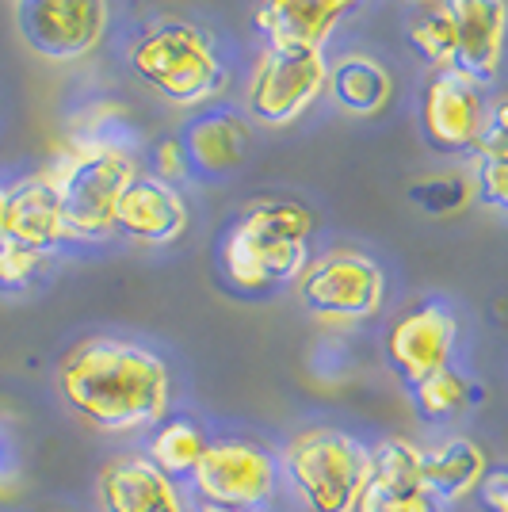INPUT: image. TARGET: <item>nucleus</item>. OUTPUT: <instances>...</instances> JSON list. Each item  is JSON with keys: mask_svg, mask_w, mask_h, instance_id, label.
I'll return each mask as SVG.
<instances>
[{"mask_svg": "<svg viewBox=\"0 0 508 512\" xmlns=\"http://www.w3.org/2000/svg\"><path fill=\"white\" fill-rule=\"evenodd\" d=\"M65 406L96 432H146L169 417L172 375L153 348L123 337H88L58 363Z\"/></svg>", "mask_w": 508, "mask_h": 512, "instance_id": "f257e3e1", "label": "nucleus"}, {"mask_svg": "<svg viewBox=\"0 0 508 512\" xmlns=\"http://www.w3.org/2000/svg\"><path fill=\"white\" fill-rule=\"evenodd\" d=\"M314 211L298 199H260L230 226L222 241V272L237 291L260 295L306 272Z\"/></svg>", "mask_w": 508, "mask_h": 512, "instance_id": "f03ea898", "label": "nucleus"}, {"mask_svg": "<svg viewBox=\"0 0 508 512\" xmlns=\"http://www.w3.org/2000/svg\"><path fill=\"white\" fill-rule=\"evenodd\" d=\"M130 69L172 107H207L230 85V65L211 31L191 20H157L130 43Z\"/></svg>", "mask_w": 508, "mask_h": 512, "instance_id": "7ed1b4c3", "label": "nucleus"}, {"mask_svg": "<svg viewBox=\"0 0 508 512\" xmlns=\"http://www.w3.org/2000/svg\"><path fill=\"white\" fill-rule=\"evenodd\" d=\"M138 153L123 138L92 130L50 165V180L62 195V214L69 241H100L115 234V207L127 184L138 176Z\"/></svg>", "mask_w": 508, "mask_h": 512, "instance_id": "20e7f679", "label": "nucleus"}, {"mask_svg": "<svg viewBox=\"0 0 508 512\" xmlns=\"http://www.w3.org/2000/svg\"><path fill=\"white\" fill-rule=\"evenodd\" d=\"M283 474L310 512H356L371 474V448L344 428H306L283 448Z\"/></svg>", "mask_w": 508, "mask_h": 512, "instance_id": "39448f33", "label": "nucleus"}, {"mask_svg": "<svg viewBox=\"0 0 508 512\" xmlns=\"http://www.w3.org/2000/svg\"><path fill=\"white\" fill-rule=\"evenodd\" d=\"M298 299L321 321L356 325L371 321L386 302V276L367 253L333 249L314 256L298 276Z\"/></svg>", "mask_w": 508, "mask_h": 512, "instance_id": "423d86ee", "label": "nucleus"}, {"mask_svg": "<svg viewBox=\"0 0 508 512\" xmlns=\"http://www.w3.org/2000/svg\"><path fill=\"white\" fill-rule=\"evenodd\" d=\"M329 88V62L325 50H268L256 58L249 85H245V111L260 127H291Z\"/></svg>", "mask_w": 508, "mask_h": 512, "instance_id": "0eeeda50", "label": "nucleus"}, {"mask_svg": "<svg viewBox=\"0 0 508 512\" xmlns=\"http://www.w3.org/2000/svg\"><path fill=\"white\" fill-rule=\"evenodd\" d=\"M279 467L272 451L253 440H211L191 474L195 501L260 512L276 497Z\"/></svg>", "mask_w": 508, "mask_h": 512, "instance_id": "6e6552de", "label": "nucleus"}, {"mask_svg": "<svg viewBox=\"0 0 508 512\" xmlns=\"http://www.w3.org/2000/svg\"><path fill=\"white\" fill-rule=\"evenodd\" d=\"M107 0H16V27L31 54L46 62H77L104 43Z\"/></svg>", "mask_w": 508, "mask_h": 512, "instance_id": "1a4fd4ad", "label": "nucleus"}, {"mask_svg": "<svg viewBox=\"0 0 508 512\" xmlns=\"http://www.w3.org/2000/svg\"><path fill=\"white\" fill-rule=\"evenodd\" d=\"M455 341H459L455 310L444 299H424L390 321V329H386V360L398 371V379L413 390L428 375L444 371L451 363Z\"/></svg>", "mask_w": 508, "mask_h": 512, "instance_id": "9d476101", "label": "nucleus"}, {"mask_svg": "<svg viewBox=\"0 0 508 512\" xmlns=\"http://www.w3.org/2000/svg\"><path fill=\"white\" fill-rule=\"evenodd\" d=\"M486 119V96L459 69H440L424 81L421 134L440 153H474Z\"/></svg>", "mask_w": 508, "mask_h": 512, "instance_id": "9b49d317", "label": "nucleus"}, {"mask_svg": "<svg viewBox=\"0 0 508 512\" xmlns=\"http://www.w3.org/2000/svg\"><path fill=\"white\" fill-rule=\"evenodd\" d=\"M455 27V69L493 85L508 54V0H440Z\"/></svg>", "mask_w": 508, "mask_h": 512, "instance_id": "f8f14e48", "label": "nucleus"}, {"mask_svg": "<svg viewBox=\"0 0 508 512\" xmlns=\"http://www.w3.org/2000/svg\"><path fill=\"white\" fill-rule=\"evenodd\" d=\"M356 512H444L421 482V444L386 436L371 448V474Z\"/></svg>", "mask_w": 508, "mask_h": 512, "instance_id": "ddd939ff", "label": "nucleus"}, {"mask_svg": "<svg viewBox=\"0 0 508 512\" xmlns=\"http://www.w3.org/2000/svg\"><path fill=\"white\" fill-rule=\"evenodd\" d=\"M191 211L176 184L138 172L119 195L115 207V234L130 237L138 245H172L188 234Z\"/></svg>", "mask_w": 508, "mask_h": 512, "instance_id": "4468645a", "label": "nucleus"}, {"mask_svg": "<svg viewBox=\"0 0 508 512\" xmlns=\"http://www.w3.org/2000/svg\"><path fill=\"white\" fill-rule=\"evenodd\" d=\"M4 237L43 256H50L58 245L69 241L62 195L54 188L50 172L23 176L20 184L4 188Z\"/></svg>", "mask_w": 508, "mask_h": 512, "instance_id": "2eb2a0df", "label": "nucleus"}, {"mask_svg": "<svg viewBox=\"0 0 508 512\" xmlns=\"http://www.w3.org/2000/svg\"><path fill=\"white\" fill-rule=\"evenodd\" d=\"M356 4L360 0H260L253 23L268 50H325Z\"/></svg>", "mask_w": 508, "mask_h": 512, "instance_id": "dca6fc26", "label": "nucleus"}, {"mask_svg": "<svg viewBox=\"0 0 508 512\" xmlns=\"http://www.w3.org/2000/svg\"><path fill=\"white\" fill-rule=\"evenodd\" d=\"M249 123L241 111L222 104L203 107L199 115H191L188 127L180 130V146L188 157V169L218 180V176H230L245 165V153H249Z\"/></svg>", "mask_w": 508, "mask_h": 512, "instance_id": "f3484780", "label": "nucleus"}, {"mask_svg": "<svg viewBox=\"0 0 508 512\" xmlns=\"http://www.w3.org/2000/svg\"><path fill=\"white\" fill-rule=\"evenodd\" d=\"M100 512H188L180 486L146 455H119L96 478Z\"/></svg>", "mask_w": 508, "mask_h": 512, "instance_id": "a211bd4d", "label": "nucleus"}, {"mask_svg": "<svg viewBox=\"0 0 508 512\" xmlns=\"http://www.w3.org/2000/svg\"><path fill=\"white\" fill-rule=\"evenodd\" d=\"M486 474V451L466 436H447L432 448H421V482L440 509H451L466 497H474L478 486L486 482Z\"/></svg>", "mask_w": 508, "mask_h": 512, "instance_id": "6ab92c4d", "label": "nucleus"}, {"mask_svg": "<svg viewBox=\"0 0 508 512\" xmlns=\"http://www.w3.org/2000/svg\"><path fill=\"white\" fill-rule=\"evenodd\" d=\"M329 100L356 119H371L394 96V77L390 69L371 58V54H340L337 62H329Z\"/></svg>", "mask_w": 508, "mask_h": 512, "instance_id": "aec40b11", "label": "nucleus"}, {"mask_svg": "<svg viewBox=\"0 0 508 512\" xmlns=\"http://www.w3.org/2000/svg\"><path fill=\"white\" fill-rule=\"evenodd\" d=\"M207 444H211V440L203 436V428L195 425L191 417H161L157 425L149 428L146 459L161 470L165 478H172V482L180 486V482H191V474L199 467Z\"/></svg>", "mask_w": 508, "mask_h": 512, "instance_id": "412c9836", "label": "nucleus"}, {"mask_svg": "<svg viewBox=\"0 0 508 512\" xmlns=\"http://www.w3.org/2000/svg\"><path fill=\"white\" fill-rule=\"evenodd\" d=\"M413 402H417L424 421H455L459 413L482 402V383L466 379L455 363H447L444 371H436L424 383L413 386Z\"/></svg>", "mask_w": 508, "mask_h": 512, "instance_id": "4be33fe9", "label": "nucleus"}, {"mask_svg": "<svg viewBox=\"0 0 508 512\" xmlns=\"http://www.w3.org/2000/svg\"><path fill=\"white\" fill-rule=\"evenodd\" d=\"M405 39L432 73L455 69V27L447 20L444 4H413L405 20Z\"/></svg>", "mask_w": 508, "mask_h": 512, "instance_id": "5701e85b", "label": "nucleus"}, {"mask_svg": "<svg viewBox=\"0 0 508 512\" xmlns=\"http://www.w3.org/2000/svg\"><path fill=\"white\" fill-rule=\"evenodd\" d=\"M46 256L35 253V249H23L16 241L0 237V295H16V291H27L35 276L43 272Z\"/></svg>", "mask_w": 508, "mask_h": 512, "instance_id": "b1692460", "label": "nucleus"}, {"mask_svg": "<svg viewBox=\"0 0 508 512\" xmlns=\"http://www.w3.org/2000/svg\"><path fill=\"white\" fill-rule=\"evenodd\" d=\"M409 195H413V203L417 207H424L428 214H451L459 211V207H466V199H470V184H466L463 176H428V180H421V184H413L409 188Z\"/></svg>", "mask_w": 508, "mask_h": 512, "instance_id": "393cba45", "label": "nucleus"}, {"mask_svg": "<svg viewBox=\"0 0 508 512\" xmlns=\"http://www.w3.org/2000/svg\"><path fill=\"white\" fill-rule=\"evenodd\" d=\"M474 188L486 207L508 214V153L474 157Z\"/></svg>", "mask_w": 508, "mask_h": 512, "instance_id": "a878e982", "label": "nucleus"}, {"mask_svg": "<svg viewBox=\"0 0 508 512\" xmlns=\"http://www.w3.org/2000/svg\"><path fill=\"white\" fill-rule=\"evenodd\" d=\"M23 482V440L8 417H0V497L16 493Z\"/></svg>", "mask_w": 508, "mask_h": 512, "instance_id": "bb28decb", "label": "nucleus"}, {"mask_svg": "<svg viewBox=\"0 0 508 512\" xmlns=\"http://www.w3.org/2000/svg\"><path fill=\"white\" fill-rule=\"evenodd\" d=\"M489 153H508V96H497L493 104H486L482 134L470 157H489Z\"/></svg>", "mask_w": 508, "mask_h": 512, "instance_id": "cd10ccee", "label": "nucleus"}, {"mask_svg": "<svg viewBox=\"0 0 508 512\" xmlns=\"http://www.w3.org/2000/svg\"><path fill=\"white\" fill-rule=\"evenodd\" d=\"M153 161H157V172H153V176H161V180H169V184L184 180V176L191 172L180 138H165V142L157 146V153H153Z\"/></svg>", "mask_w": 508, "mask_h": 512, "instance_id": "c85d7f7f", "label": "nucleus"}, {"mask_svg": "<svg viewBox=\"0 0 508 512\" xmlns=\"http://www.w3.org/2000/svg\"><path fill=\"white\" fill-rule=\"evenodd\" d=\"M478 501L486 512H508V467H489L486 482L478 486Z\"/></svg>", "mask_w": 508, "mask_h": 512, "instance_id": "c756f323", "label": "nucleus"}, {"mask_svg": "<svg viewBox=\"0 0 508 512\" xmlns=\"http://www.w3.org/2000/svg\"><path fill=\"white\" fill-rule=\"evenodd\" d=\"M188 512H245V509H226V505H207V501H195Z\"/></svg>", "mask_w": 508, "mask_h": 512, "instance_id": "7c9ffc66", "label": "nucleus"}, {"mask_svg": "<svg viewBox=\"0 0 508 512\" xmlns=\"http://www.w3.org/2000/svg\"><path fill=\"white\" fill-rule=\"evenodd\" d=\"M0 237H4V188H0Z\"/></svg>", "mask_w": 508, "mask_h": 512, "instance_id": "2f4dec72", "label": "nucleus"}, {"mask_svg": "<svg viewBox=\"0 0 508 512\" xmlns=\"http://www.w3.org/2000/svg\"><path fill=\"white\" fill-rule=\"evenodd\" d=\"M413 4H440V0H413Z\"/></svg>", "mask_w": 508, "mask_h": 512, "instance_id": "473e14b6", "label": "nucleus"}]
</instances>
